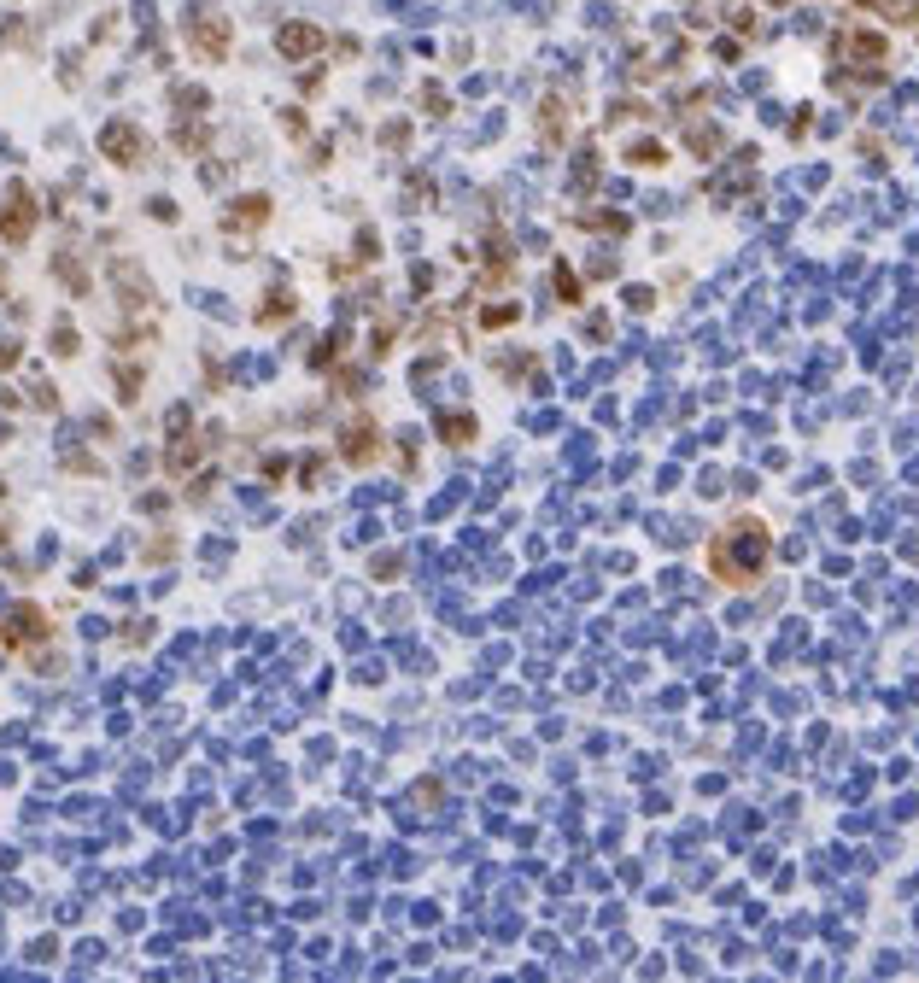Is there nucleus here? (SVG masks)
Returning a JSON list of instances; mask_svg holds the SVG:
<instances>
[{
	"label": "nucleus",
	"instance_id": "nucleus-7",
	"mask_svg": "<svg viewBox=\"0 0 919 983\" xmlns=\"http://www.w3.org/2000/svg\"><path fill=\"white\" fill-rule=\"evenodd\" d=\"M369 451H375V434H369V421H358V428L346 434V457H351V463H363Z\"/></svg>",
	"mask_w": 919,
	"mask_h": 983
},
{
	"label": "nucleus",
	"instance_id": "nucleus-2",
	"mask_svg": "<svg viewBox=\"0 0 919 983\" xmlns=\"http://www.w3.org/2000/svg\"><path fill=\"white\" fill-rule=\"evenodd\" d=\"M100 147H106L117 164H141V153H147V135H141L135 124H106V129H100Z\"/></svg>",
	"mask_w": 919,
	"mask_h": 983
},
{
	"label": "nucleus",
	"instance_id": "nucleus-4",
	"mask_svg": "<svg viewBox=\"0 0 919 983\" xmlns=\"http://www.w3.org/2000/svg\"><path fill=\"white\" fill-rule=\"evenodd\" d=\"M188 36H194V53L199 59H223L229 53V24H223V18H194Z\"/></svg>",
	"mask_w": 919,
	"mask_h": 983
},
{
	"label": "nucleus",
	"instance_id": "nucleus-5",
	"mask_svg": "<svg viewBox=\"0 0 919 983\" xmlns=\"http://www.w3.org/2000/svg\"><path fill=\"white\" fill-rule=\"evenodd\" d=\"M276 47H281L287 59H305V53H317V47H322V36H317L310 24H287V29L276 36Z\"/></svg>",
	"mask_w": 919,
	"mask_h": 983
},
{
	"label": "nucleus",
	"instance_id": "nucleus-1",
	"mask_svg": "<svg viewBox=\"0 0 919 983\" xmlns=\"http://www.w3.org/2000/svg\"><path fill=\"white\" fill-rule=\"evenodd\" d=\"M709 562H714V574L721 579H732V586H744V579L755 574L767 562V533L755 527V521H738L726 539H714V550H709Z\"/></svg>",
	"mask_w": 919,
	"mask_h": 983
},
{
	"label": "nucleus",
	"instance_id": "nucleus-6",
	"mask_svg": "<svg viewBox=\"0 0 919 983\" xmlns=\"http://www.w3.org/2000/svg\"><path fill=\"white\" fill-rule=\"evenodd\" d=\"M264 217H270V199H264V194L235 199V211H229V228H258Z\"/></svg>",
	"mask_w": 919,
	"mask_h": 983
},
{
	"label": "nucleus",
	"instance_id": "nucleus-3",
	"mask_svg": "<svg viewBox=\"0 0 919 983\" xmlns=\"http://www.w3.org/2000/svg\"><path fill=\"white\" fill-rule=\"evenodd\" d=\"M29 223H36V211H29V194H24V188H12V194H6V205H0V235H6V240H24V235H29Z\"/></svg>",
	"mask_w": 919,
	"mask_h": 983
}]
</instances>
